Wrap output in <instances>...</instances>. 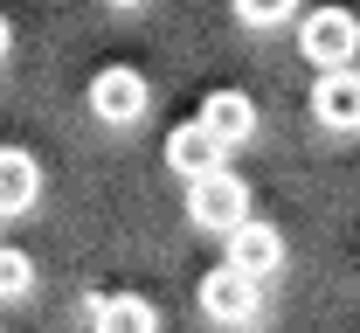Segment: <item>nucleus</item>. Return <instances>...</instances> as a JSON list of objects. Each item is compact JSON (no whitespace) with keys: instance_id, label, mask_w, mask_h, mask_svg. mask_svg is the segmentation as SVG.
Masks as SVG:
<instances>
[{"instance_id":"f257e3e1","label":"nucleus","mask_w":360,"mask_h":333,"mask_svg":"<svg viewBox=\"0 0 360 333\" xmlns=\"http://www.w3.org/2000/svg\"><path fill=\"white\" fill-rule=\"evenodd\" d=\"M187 215H194V230H215V237H229L236 222H250V188H243L229 167H215V174L187 181Z\"/></svg>"},{"instance_id":"f03ea898","label":"nucleus","mask_w":360,"mask_h":333,"mask_svg":"<svg viewBox=\"0 0 360 333\" xmlns=\"http://www.w3.org/2000/svg\"><path fill=\"white\" fill-rule=\"evenodd\" d=\"M298 49H305V63H319V70H347L354 49H360V21L347 7H312L298 21Z\"/></svg>"},{"instance_id":"7ed1b4c3","label":"nucleus","mask_w":360,"mask_h":333,"mask_svg":"<svg viewBox=\"0 0 360 333\" xmlns=\"http://www.w3.org/2000/svg\"><path fill=\"white\" fill-rule=\"evenodd\" d=\"M201 313L222 320V327H257V320H264V285L243 278L236 264H215V271L201 278Z\"/></svg>"},{"instance_id":"20e7f679","label":"nucleus","mask_w":360,"mask_h":333,"mask_svg":"<svg viewBox=\"0 0 360 333\" xmlns=\"http://www.w3.org/2000/svg\"><path fill=\"white\" fill-rule=\"evenodd\" d=\"M146 77L139 70H125V63H111V70H97L90 77V111L104 118V125H132L139 111H146Z\"/></svg>"},{"instance_id":"39448f33","label":"nucleus","mask_w":360,"mask_h":333,"mask_svg":"<svg viewBox=\"0 0 360 333\" xmlns=\"http://www.w3.org/2000/svg\"><path fill=\"white\" fill-rule=\"evenodd\" d=\"M312 118L326 132H360V70H319Z\"/></svg>"},{"instance_id":"423d86ee","label":"nucleus","mask_w":360,"mask_h":333,"mask_svg":"<svg viewBox=\"0 0 360 333\" xmlns=\"http://www.w3.org/2000/svg\"><path fill=\"white\" fill-rule=\"evenodd\" d=\"M222 243H229V264H236L243 278H257V285H264L270 271L284 264V237H277L270 222H236Z\"/></svg>"},{"instance_id":"0eeeda50","label":"nucleus","mask_w":360,"mask_h":333,"mask_svg":"<svg viewBox=\"0 0 360 333\" xmlns=\"http://www.w3.org/2000/svg\"><path fill=\"white\" fill-rule=\"evenodd\" d=\"M222 153H229V146L215 139L201 118H187V125H174V132H167V167H174V174H187V181L215 174V167H222Z\"/></svg>"},{"instance_id":"6e6552de","label":"nucleus","mask_w":360,"mask_h":333,"mask_svg":"<svg viewBox=\"0 0 360 333\" xmlns=\"http://www.w3.org/2000/svg\"><path fill=\"white\" fill-rule=\"evenodd\" d=\"M90 327L97 333H160V313H153V299L104 291V299H90Z\"/></svg>"},{"instance_id":"1a4fd4ad","label":"nucleus","mask_w":360,"mask_h":333,"mask_svg":"<svg viewBox=\"0 0 360 333\" xmlns=\"http://www.w3.org/2000/svg\"><path fill=\"white\" fill-rule=\"evenodd\" d=\"M35 194H42V167H35V153H28V146H0V215L28 208Z\"/></svg>"},{"instance_id":"9d476101","label":"nucleus","mask_w":360,"mask_h":333,"mask_svg":"<svg viewBox=\"0 0 360 333\" xmlns=\"http://www.w3.org/2000/svg\"><path fill=\"white\" fill-rule=\"evenodd\" d=\"M201 125H208L222 146H236V139H250V132H257V104H250L243 91H215L208 104H201Z\"/></svg>"},{"instance_id":"9b49d317","label":"nucleus","mask_w":360,"mask_h":333,"mask_svg":"<svg viewBox=\"0 0 360 333\" xmlns=\"http://www.w3.org/2000/svg\"><path fill=\"white\" fill-rule=\"evenodd\" d=\"M28 291H35V257L0 243V299H28Z\"/></svg>"},{"instance_id":"f8f14e48","label":"nucleus","mask_w":360,"mask_h":333,"mask_svg":"<svg viewBox=\"0 0 360 333\" xmlns=\"http://www.w3.org/2000/svg\"><path fill=\"white\" fill-rule=\"evenodd\" d=\"M229 7H236L250 28H277V21H291V7H298V0H229Z\"/></svg>"},{"instance_id":"ddd939ff","label":"nucleus","mask_w":360,"mask_h":333,"mask_svg":"<svg viewBox=\"0 0 360 333\" xmlns=\"http://www.w3.org/2000/svg\"><path fill=\"white\" fill-rule=\"evenodd\" d=\"M7 42H14V28H7V14H0V56H7Z\"/></svg>"},{"instance_id":"4468645a","label":"nucleus","mask_w":360,"mask_h":333,"mask_svg":"<svg viewBox=\"0 0 360 333\" xmlns=\"http://www.w3.org/2000/svg\"><path fill=\"white\" fill-rule=\"evenodd\" d=\"M104 7H139V0H104Z\"/></svg>"},{"instance_id":"2eb2a0df","label":"nucleus","mask_w":360,"mask_h":333,"mask_svg":"<svg viewBox=\"0 0 360 333\" xmlns=\"http://www.w3.org/2000/svg\"><path fill=\"white\" fill-rule=\"evenodd\" d=\"M0 333H7V327H0Z\"/></svg>"}]
</instances>
